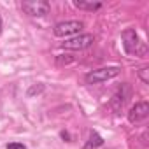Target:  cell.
Wrapping results in <instances>:
<instances>
[{"mask_svg": "<svg viewBox=\"0 0 149 149\" xmlns=\"http://www.w3.org/2000/svg\"><path fill=\"white\" fill-rule=\"evenodd\" d=\"M121 40H123V47L128 54H132V56H146L147 54L146 44L139 39V35L133 28H126L121 33Z\"/></svg>", "mask_w": 149, "mask_h": 149, "instance_id": "obj_1", "label": "cell"}, {"mask_svg": "<svg viewBox=\"0 0 149 149\" xmlns=\"http://www.w3.org/2000/svg\"><path fill=\"white\" fill-rule=\"evenodd\" d=\"M119 72H121L119 67H102V68L88 72L84 76V81H86V84H100L109 79H114L116 76H119Z\"/></svg>", "mask_w": 149, "mask_h": 149, "instance_id": "obj_2", "label": "cell"}, {"mask_svg": "<svg viewBox=\"0 0 149 149\" xmlns=\"http://www.w3.org/2000/svg\"><path fill=\"white\" fill-rule=\"evenodd\" d=\"M21 9L28 14V16H33V18H42L49 13L51 9V4L47 0H30V2H23L21 4Z\"/></svg>", "mask_w": 149, "mask_h": 149, "instance_id": "obj_3", "label": "cell"}, {"mask_svg": "<svg viewBox=\"0 0 149 149\" xmlns=\"http://www.w3.org/2000/svg\"><path fill=\"white\" fill-rule=\"evenodd\" d=\"M93 42H95V37H93L91 33H79V35H74V37H70V39H67V40L61 44V47H65V49H74V51H83V49L90 47Z\"/></svg>", "mask_w": 149, "mask_h": 149, "instance_id": "obj_4", "label": "cell"}, {"mask_svg": "<svg viewBox=\"0 0 149 149\" xmlns=\"http://www.w3.org/2000/svg\"><path fill=\"white\" fill-rule=\"evenodd\" d=\"M83 21H61L58 25H54V35L56 37H68V35H79L83 30Z\"/></svg>", "mask_w": 149, "mask_h": 149, "instance_id": "obj_5", "label": "cell"}, {"mask_svg": "<svg viewBox=\"0 0 149 149\" xmlns=\"http://www.w3.org/2000/svg\"><path fill=\"white\" fill-rule=\"evenodd\" d=\"M149 116V104L147 102H139L128 111V121L130 123H140Z\"/></svg>", "mask_w": 149, "mask_h": 149, "instance_id": "obj_6", "label": "cell"}, {"mask_svg": "<svg viewBox=\"0 0 149 149\" xmlns=\"http://www.w3.org/2000/svg\"><path fill=\"white\" fill-rule=\"evenodd\" d=\"M74 6L77 9H84V11H97L102 7L100 2H83V0H74Z\"/></svg>", "mask_w": 149, "mask_h": 149, "instance_id": "obj_7", "label": "cell"}, {"mask_svg": "<svg viewBox=\"0 0 149 149\" xmlns=\"http://www.w3.org/2000/svg\"><path fill=\"white\" fill-rule=\"evenodd\" d=\"M104 144V139L97 133V132H91L90 133V142L86 144V149H90V147H98V146H102Z\"/></svg>", "mask_w": 149, "mask_h": 149, "instance_id": "obj_8", "label": "cell"}, {"mask_svg": "<svg viewBox=\"0 0 149 149\" xmlns=\"http://www.w3.org/2000/svg\"><path fill=\"white\" fill-rule=\"evenodd\" d=\"M147 72H149V68H147V67H144V68H140V70H139V77L142 79V83H144V84H147V83H149Z\"/></svg>", "mask_w": 149, "mask_h": 149, "instance_id": "obj_9", "label": "cell"}, {"mask_svg": "<svg viewBox=\"0 0 149 149\" xmlns=\"http://www.w3.org/2000/svg\"><path fill=\"white\" fill-rule=\"evenodd\" d=\"M6 147H7V149H26V146H25V144H19V142H11V144H7Z\"/></svg>", "mask_w": 149, "mask_h": 149, "instance_id": "obj_10", "label": "cell"}, {"mask_svg": "<svg viewBox=\"0 0 149 149\" xmlns=\"http://www.w3.org/2000/svg\"><path fill=\"white\" fill-rule=\"evenodd\" d=\"M40 91H42V84H40V86H33V88H30V90H28V95L32 97V95H35V93H40Z\"/></svg>", "mask_w": 149, "mask_h": 149, "instance_id": "obj_11", "label": "cell"}, {"mask_svg": "<svg viewBox=\"0 0 149 149\" xmlns=\"http://www.w3.org/2000/svg\"><path fill=\"white\" fill-rule=\"evenodd\" d=\"M2 28H4V21H2V16H0V35H2Z\"/></svg>", "mask_w": 149, "mask_h": 149, "instance_id": "obj_12", "label": "cell"}]
</instances>
